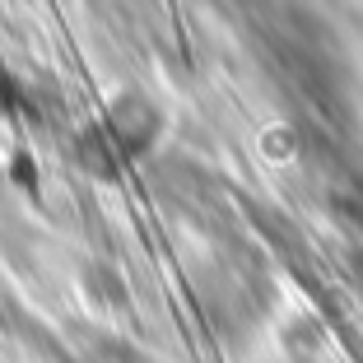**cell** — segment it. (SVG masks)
<instances>
[{"mask_svg":"<svg viewBox=\"0 0 363 363\" xmlns=\"http://www.w3.org/2000/svg\"><path fill=\"white\" fill-rule=\"evenodd\" d=\"M103 130L126 159H140V154L154 150V140L163 135V112L154 107L150 94L121 89V94L107 98V107H103Z\"/></svg>","mask_w":363,"mask_h":363,"instance_id":"6da1fadb","label":"cell"}]
</instances>
